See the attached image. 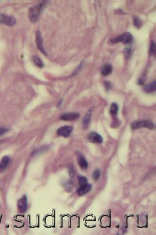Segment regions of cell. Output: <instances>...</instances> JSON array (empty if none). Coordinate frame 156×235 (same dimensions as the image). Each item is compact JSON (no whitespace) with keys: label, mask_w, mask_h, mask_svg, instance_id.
Here are the masks:
<instances>
[{"label":"cell","mask_w":156,"mask_h":235,"mask_svg":"<svg viewBox=\"0 0 156 235\" xmlns=\"http://www.w3.org/2000/svg\"><path fill=\"white\" fill-rule=\"evenodd\" d=\"M118 111V106L117 104H115V103L112 104L111 105L110 109L111 114L113 115H117Z\"/></svg>","instance_id":"cell-17"},{"label":"cell","mask_w":156,"mask_h":235,"mask_svg":"<svg viewBox=\"0 0 156 235\" xmlns=\"http://www.w3.org/2000/svg\"><path fill=\"white\" fill-rule=\"evenodd\" d=\"M36 43L37 47L38 48L39 50L46 55V54L45 50L43 49V37H42L40 31H37L36 33Z\"/></svg>","instance_id":"cell-8"},{"label":"cell","mask_w":156,"mask_h":235,"mask_svg":"<svg viewBox=\"0 0 156 235\" xmlns=\"http://www.w3.org/2000/svg\"><path fill=\"white\" fill-rule=\"evenodd\" d=\"M100 171L98 169L95 170L93 173V178L95 181L99 179V178L100 177Z\"/></svg>","instance_id":"cell-20"},{"label":"cell","mask_w":156,"mask_h":235,"mask_svg":"<svg viewBox=\"0 0 156 235\" xmlns=\"http://www.w3.org/2000/svg\"><path fill=\"white\" fill-rule=\"evenodd\" d=\"M133 41V36L129 32H125L120 36L111 40V42L113 43L122 42L124 44H129Z\"/></svg>","instance_id":"cell-3"},{"label":"cell","mask_w":156,"mask_h":235,"mask_svg":"<svg viewBox=\"0 0 156 235\" xmlns=\"http://www.w3.org/2000/svg\"><path fill=\"white\" fill-rule=\"evenodd\" d=\"M91 185L88 183V184L80 186V187L77 190V192L79 196H84V194L88 193L91 190Z\"/></svg>","instance_id":"cell-10"},{"label":"cell","mask_w":156,"mask_h":235,"mask_svg":"<svg viewBox=\"0 0 156 235\" xmlns=\"http://www.w3.org/2000/svg\"><path fill=\"white\" fill-rule=\"evenodd\" d=\"M32 59L35 64L37 66L39 67V68H43L44 66L43 65V62L42 61L41 59L38 56H33L32 57Z\"/></svg>","instance_id":"cell-16"},{"label":"cell","mask_w":156,"mask_h":235,"mask_svg":"<svg viewBox=\"0 0 156 235\" xmlns=\"http://www.w3.org/2000/svg\"><path fill=\"white\" fill-rule=\"evenodd\" d=\"M131 55L130 48H126L124 50V56L126 59L129 58Z\"/></svg>","instance_id":"cell-22"},{"label":"cell","mask_w":156,"mask_h":235,"mask_svg":"<svg viewBox=\"0 0 156 235\" xmlns=\"http://www.w3.org/2000/svg\"><path fill=\"white\" fill-rule=\"evenodd\" d=\"M112 72V67L110 64H105L101 69V73L103 76H107L110 74Z\"/></svg>","instance_id":"cell-12"},{"label":"cell","mask_w":156,"mask_h":235,"mask_svg":"<svg viewBox=\"0 0 156 235\" xmlns=\"http://www.w3.org/2000/svg\"><path fill=\"white\" fill-rule=\"evenodd\" d=\"M88 139L89 142L93 143L100 144L103 142V139L102 136L100 134L94 132H91L88 134Z\"/></svg>","instance_id":"cell-7"},{"label":"cell","mask_w":156,"mask_h":235,"mask_svg":"<svg viewBox=\"0 0 156 235\" xmlns=\"http://www.w3.org/2000/svg\"><path fill=\"white\" fill-rule=\"evenodd\" d=\"M73 128L71 126H64L61 127L57 131V134L59 136L67 138L69 137L72 132Z\"/></svg>","instance_id":"cell-5"},{"label":"cell","mask_w":156,"mask_h":235,"mask_svg":"<svg viewBox=\"0 0 156 235\" xmlns=\"http://www.w3.org/2000/svg\"><path fill=\"white\" fill-rule=\"evenodd\" d=\"M18 207L20 211L24 213L27 211V196H24L18 201Z\"/></svg>","instance_id":"cell-9"},{"label":"cell","mask_w":156,"mask_h":235,"mask_svg":"<svg viewBox=\"0 0 156 235\" xmlns=\"http://www.w3.org/2000/svg\"><path fill=\"white\" fill-rule=\"evenodd\" d=\"M16 20L14 17L0 14V23L6 25L7 26H12L15 24Z\"/></svg>","instance_id":"cell-4"},{"label":"cell","mask_w":156,"mask_h":235,"mask_svg":"<svg viewBox=\"0 0 156 235\" xmlns=\"http://www.w3.org/2000/svg\"><path fill=\"white\" fill-rule=\"evenodd\" d=\"M79 117L80 114L78 113H66L62 114L60 117V119L65 121H72L76 120Z\"/></svg>","instance_id":"cell-6"},{"label":"cell","mask_w":156,"mask_h":235,"mask_svg":"<svg viewBox=\"0 0 156 235\" xmlns=\"http://www.w3.org/2000/svg\"><path fill=\"white\" fill-rule=\"evenodd\" d=\"M9 131L8 128L5 127H0V135H2L5 133H7Z\"/></svg>","instance_id":"cell-23"},{"label":"cell","mask_w":156,"mask_h":235,"mask_svg":"<svg viewBox=\"0 0 156 235\" xmlns=\"http://www.w3.org/2000/svg\"><path fill=\"white\" fill-rule=\"evenodd\" d=\"M131 127L132 129L134 130L141 127H146L149 129H153L154 128V124L151 121H137L132 123Z\"/></svg>","instance_id":"cell-2"},{"label":"cell","mask_w":156,"mask_h":235,"mask_svg":"<svg viewBox=\"0 0 156 235\" xmlns=\"http://www.w3.org/2000/svg\"><path fill=\"white\" fill-rule=\"evenodd\" d=\"M93 109H94L93 108L89 109V110H88V112H86L84 117V120H83V124H84V125L85 126V127L88 126V124H89L91 117L92 114L93 112Z\"/></svg>","instance_id":"cell-13"},{"label":"cell","mask_w":156,"mask_h":235,"mask_svg":"<svg viewBox=\"0 0 156 235\" xmlns=\"http://www.w3.org/2000/svg\"><path fill=\"white\" fill-rule=\"evenodd\" d=\"M104 85H105V89L107 90V91H109V90L110 89L111 84L110 83V82H104Z\"/></svg>","instance_id":"cell-24"},{"label":"cell","mask_w":156,"mask_h":235,"mask_svg":"<svg viewBox=\"0 0 156 235\" xmlns=\"http://www.w3.org/2000/svg\"><path fill=\"white\" fill-rule=\"evenodd\" d=\"M78 162L81 169L86 170L88 167V163L83 155L80 154L78 156Z\"/></svg>","instance_id":"cell-11"},{"label":"cell","mask_w":156,"mask_h":235,"mask_svg":"<svg viewBox=\"0 0 156 235\" xmlns=\"http://www.w3.org/2000/svg\"><path fill=\"white\" fill-rule=\"evenodd\" d=\"M46 4V2H42L29 9L28 12V16H29V19L31 22L33 23H36L37 22L41 14V12H42L43 8H45Z\"/></svg>","instance_id":"cell-1"},{"label":"cell","mask_w":156,"mask_h":235,"mask_svg":"<svg viewBox=\"0 0 156 235\" xmlns=\"http://www.w3.org/2000/svg\"><path fill=\"white\" fill-rule=\"evenodd\" d=\"M149 54L151 55H154L155 54V43L153 41H151V45L149 49Z\"/></svg>","instance_id":"cell-21"},{"label":"cell","mask_w":156,"mask_h":235,"mask_svg":"<svg viewBox=\"0 0 156 235\" xmlns=\"http://www.w3.org/2000/svg\"><path fill=\"white\" fill-rule=\"evenodd\" d=\"M144 90L148 93L155 92L156 90V81H154L144 87Z\"/></svg>","instance_id":"cell-15"},{"label":"cell","mask_w":156,"mask_h":235,"mask_svg":"<svg viewBox=\"0 0 156 235\" xmlns=\"http://www.w3.org/2000/svg\"><path fill=\"white\" fill-rule=\"evenodd\" d=\"M10 158L8 156H5L3 157L1 161L0 162V170H5L10 162Z\"/></svg>","instance_id":"cell-14"},{"label":"cell","mask_w":156,"mask_h":235,"mask_svg":"<svg viewBox=\"0 0 156 235\" xmlns=\"http://www.w3.org/2000/svg\"><path fill=\"white\" fill-rule=\"evenodd\" d=\"M134 25L138 28H140L142 25V22L138 17H135L134 18Z\"/></svg>","instance_id":"cell-19"},{"label":"cell","mask_w":156,"mask_h":235,"mask_svg":"<svg viewBox=\"0 0 156 235\" xmlns=\"http://www.w3.org/2000/svg\"><path fill=\"white\" fill-rule=\"evenodd\" d=\"M79 184L80 186H83L85 184H88V181L87 178L84 176H79L78 177Z\"/></svg>","instance_id":"cell-18"}]
</instances>
